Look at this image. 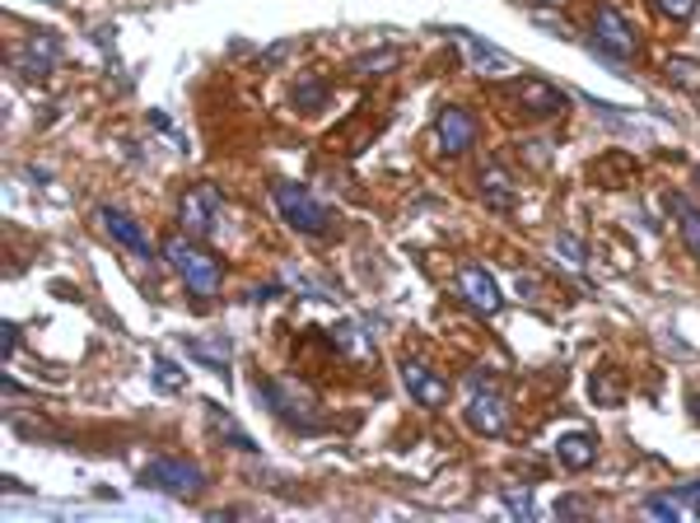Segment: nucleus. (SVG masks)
Wrapping results in <instances>:
<instances>
[{
    "label": "nucleus",
    "instance_id": "f257e3e1",
    "mask_svg": "<svg viewBox=\"0 0 700 523\" xmlns=\"http://www.w3.org/2000/svg\"><path fill=\"white\" fill-rule=\"evenodd\" d=\"M258 393L266 397V406L289 425V431H299V435H318V431H327V416H322L318 397L308 393L299 379H289V374L262 379V383H258Z\"/></svg>",
    "mask_w": 700,
    "mask_h": 523
},
{
    "label": "nucleus",
    "instance_id": "f03ea898",
    "mask_svg": "<svg viewBox=\"0 0 700 523\" xmlns=\"http://www.w3.org/2000/svg\"><path fill=\"white\" fill-rule=\"evenodd\" d=\"M164 258H168V266L178 271V281L192 290L197 299H216L220 295V285H225V271H220V262L206 253V248L197 243V239H187V235H173L168 243H164Z\"/></svg>",
    "mask_w": 700,
    "mask_h": 523
},
{
    "label": "nucleus",
    "instance_id": "7ed1b4c3",
    "mask_svg": "<svg viewBox=\"0 0 700 523\" xmlns=\"http://www.w3.org/2000/svg\"><path fill=\"white\" fill-rule=\"evenodd\" d=\"M178 220L187 225L192 239H225L229 235V206L220 197L216 183H197L183 192L178 201Z\"/></svg>",
    "mask_w": 700,
    "mask_h": 523
},
{
    "label": "nucleus",
    "instance_id": "20e7f679",
    "mask_svg": "<svg viewBox=\"0 0 700 523\" xmlns=\"http://www.w3.org/2000/svg\"><path fill=\"white\" fill-rule=\"evenodd\" d=\"M276 210L285 216V225L295 229V235H308V239L332 235V210L299 183H276Z\"/></svg>",
    "mask_w": 700,
    "mask_h": 523
},
{
    "label": "nucleus",
    "instance_id": "39448f33",
    "mask_svg": "<svg viewBox=\"0 0 700 523\" xmlns=\"http://www.w3.org/2000/svg\"><path fill=\"white\" fill-rule=\"evenodd\" d=\"M485 370H477L472 379H467V389H472V397H467V425H472L477 435L485 439H500L504 431H510V402H504V393L495 389V383L481 379Z\"/></svg>",
    "mask_w": 700,
    "mask_h": 523
},
{
    "label": "nucleus",
    "instance_id": "423d86ee",
    "mask_svg": "<svg viewBox=\"0 0 700 523\" xmlns=\"http://www.w3.org/2000/svg\"><path fill=\"white\" fill-rule=\"evenodd\" d=\"M504 99H510L523 118H537V122H547V118H560V112L570 108V99L560 94L551 80H542V75H523V80H514V85H504L500 89Z\"/></svg>",
    "mask_w": 700,
    "mask_h": 523
},
{
    "label": "nucleus",
    "instance_id": "0eeeda50",
    "mask_svg": "<svg viewBox=\"0 0 700 523\" xmlns=\"http://www.w3.org/2000/svg\"><path fill=\"white\" fill-rule=\"evenodd\" d=\"M593 52L598 56H608V62H635V52H639V43H635V29L626 24V14H621L616 6H598L593 10Z\"/></svg>",
    "mask_w": 700,
    "mask_h": 523
},
{
    "label": "nucleus",
    "instance_id": "6e6552de",
    "mask_svg": "<svg viewBox=\"0 0 700 523\" xmlns=\"http://www.w3.org/2000/svg\"><path fill=\"white\" fill-rule=\"evenodd\" d=\"M145 481H150V487H160V491H168V495H197L206 487V472L197 468V462H187V458H154L145 468Z\"/></svg>",
    "mask_w": 700,
    "mask_h": 523
},
{
    "label": "nucleus",
    "instance_id": "1a4fd4ad",
    "mask_svg": "<svg viewBox=\"0 0 700 523\" xmlns=\"http://www.w3.org/2000/svg\"><path fill=\"white\" fill-rule=\"evenodd\" d=\"M402 383H406V393L416 397V406H430V412L449 406V397H453L449 379H439L430 364H420V360H402Z\"/></svg>",
    "mask_w": 700,
    "mask_h": 523
},
{
    "label": "nucleus",
    "instance_id": "9d476101",
    "mask_svg": "<svg viewBox=\"0 0 700 523\" xmlns=\"http://www.w3.org/2000/svg\"><path fill=\"white\" fill-rule=\"evenodd\" d=\"M458 295H462L467 308H477V314H485V318H495L504 308L500 285L491 281V271H485V266H462L458 271Z\"/></svg>",
    "mask_w": 700,
    "mask_h": 523
},
{
    "label": "nucleus",
    "instance_id": "9b49d317",
    "mask_svg": "<svg viewBox=\"0 0 700 523\" xmlns=\"http://www.w3.org/2000/svg\"><path fill=\"white\" fill-rule=\"evenodd\" d=\"M435 135H439V145L449 154H467L477 145V118L467 108H444L435 118Z\"/></svg>",
    "mask_w": 700,
    "mask_h": 523
},
{
    "label": "nucleus",
    "instance_id": "f8f14e48",
    "mask_svg": "<svg viewBox=\"0 0 700 523\" xmlns=\"http://www.w3.org/2000/svg\"><path fill=\"white\" fill-rule=\"evenodd\" d=\"M458 43H462V52L472 56V66L481 70V75H514L518 70V62L504 47H495V43H485V37H477V33H467V29H458L453 33Z\"/></svg>",
    "mask_w": 700,
    "mask_h": 523
},
{
    "label": "nucleus",
    "instance_id": "ddd939ff",
    "mask_svg": "<svg viewBox=\"0 0 700 523\" xmlns=\"http://www.w3.org/2000/svg\"><path fill=\"white\" fill-rule=\"evenodd\" d=\"M99 220H103V229L127 248V253H135V258H154V243H150V235L141 225H135L127 210H117V206H99Z\"/></svg>",
    "mask_w": 700,
    "mask_h": 523
},
{
    "label": "nucleus",
    "instance_id": "4468645a",
    "mask_svg": "<svg viewBox=\"0 0 700 523\" xmlns=\"http://www.w3.org/2000/svg\"><path fill=\"white\" fill-rule=\"evenodd\" d=\"M556 462L566 472H589L593 462H598V439L593 431H566L556 439Z\"/></svg>",
    "mask_w": 700,
    "mask_h": 523
},
{
    "label": "nucleus",
    "instance_id": "2eb2a0df",
    "mask_svg": "<svg viewBox=\"0 0 700 523\" xmlns=\"http://www.w3.org/2000/svg\"><path fill=\"white\" fill-rule=\"evenodd\" d=\"M187 356L206 364V370H216L220 379H229V360H233V337H183Z\"/></svg>",
    "mask_w": 700,
    "mask_h": 523
},
{
    "label": "nucleus",
    "instance_id": "dca6fc26",
    "mask_svg": "<svg viewBox=\"0 0 700 523\" xmlns=\"http://www.w3.org/2000/svg\"><path fill=\"white\" fill-rule=\"evenodd\" d=\"M56 62H62V43H56V33H37V37H29L24 52H14V66L24 75H47Z\"/></svg>",
    "mask_w": 700,
    "mask_h": 523
},
{
    "label": "nucleus",
    "instance_id": "f3484780",
    "mask_svg": "<svg viewBox=\"0 0 700 523\" xmlns=\"http://www.w3.org/2000/svg\"><path fill=\"white\" fill-rule=\"evenodd\" d=\"M481 197H485V206H491L495 216H510V210L518 206V192H514L510 173H504L500 164H485L481 168Z\"/></svg>",
    "mask_w": 700,
    "mask_h": 523
},
{
    "label": "nucleus",
    "instance_id": "a211bd4d",
    "mask_svg": "<svg viewBox=\"0 0 700 523\" xmlns=\"http://www.w3.org/2000/svg\"><path fill=\"white\" fill-rule=\"evenodd\" d=\"M201 412H206V421H210V431H216L220 439H233V444H239V449H243V454H258V439H252V435L243 431V425H239V421H233V416L225 412V406H220V402H201Z\"/></svg>",
    "mask_w": 700,
    "mask_h": 523
},
{
    "label": "nucleus",
    "instance_id": "6ab92c4d",
    "mask_svg": "<svg viewBox=\"0 0 700 523\" xmlns=\"http://www.w3.org/2000/svg\"><path fill=\"white\" fill-rule=\"evenodd\" d=\"M668 206H672V220H677V235H682L687 253L700 262V206L691 197H672Z\"/></svg>",
    "mask_w": 700,
    "mask_h": 523
},
{
    "label": "nucleus",
    "instance_id": "aec40b11",
    "mask_svg": "<svg viewBox=\"0 0 700 523\" xmlns=\"http://www.w3.org/2000/svg\"><path fill=\"white\" fill-rule=\"evenodd\" d=\"M150 379H154V389H160L164 397H173V393H183L187 389V374L173 364L168 356H154V364H150Z\"/></svg>",
    "mask_w": 700,
    "mask_h": 523
},
{
    "label": "nucleus",
    "instance_id": "412c9836",
    "mask_svg": "<svg viewBox=\"0 0 700 523\" xmlns=\"http://www.w3.org/2000/svg\"><path fill=\"white\" fill-rule=\"evenodd\" d=\"M327 99H332V89H327L322 75H304V80L295 85V108H304V112L327 108Z\"/></svg>",
    "mask_w": 700,
    "mask_h": 523
},
{
    "label": "nucleus",
    "instance_id": "4be33fe9",
    "mask_svg": "<svg viewBox=\"0 0 700 523\" xmlns=\"http://www.w3.org/2000/svg\"><path fill=\"white\" fill-rule=\"evenodd\" d=\"M668 80L682 94H696V99H700V62H696V56H672V62H668Z\"/></svg>",
    "mask_w": 700,
    "mask_h": 523
},
{
    "label": "nucleus",
    "instance_id": "5701e85b",
    "mask_svg": "<svg viewBox=\"0 0 700 523\" xmlns=\"http://www.w3.org/2000/svg\"><path fill=\"white\" fill-rule=\"evenodd\" d=\"M402 62V52L397 47H383V52H364L350 62V75H383V70H393Z\"/></svg>",
    "mask_w": 700,
    "mask_h": 523
},
{
    "label": "nucleus",
    "instance_id": "b1692460",
    "mask_svg": "<svg viewBox=\"0 0 700 523\" xmlns=\"http://www.w3.org/2000/svg\"><path fill=\"white\" fill-rule=\"evenodd\" d=\"M589 393H593V402H602V406H616L621 397H626V389H621L616 370H598L593 383H589Z\"/></svg>",
    "mask_w": 700,
    "mask_h": 523
},
{
    "label": "nucleus",
    "instance_id": "393cba45",
    "mask_svg": "<svg viewBox=\"0 0 700 523\" xmlns=\"http://www.w3.org/2000/svg\"><path fill=\"white\" fill-rule=\"evenodd\" d=\"M551 253L560 258V266H570V271H583V262H589L579 235H556V239H551Z\"/></svg>",
    "mask_w": 700,
    "mask_h": 523
},
{
    "label": "nucleus",
    "instance_id": "a878e982",
    "mask_svg": "<svg viewBox=\"0 0 700 523\" xmlns=\"http://www.w3.org/2000/svg\"><path fill=\"white\" fill-rule=\"evenodd\" d=\"M332 341H337V351H346V356H369V341L360 337L356 323H337L332 327Z\"/></svg>",
    "mask_w": 700,
    "mask_h": 523
},
{
    "label": "nucleus",
    "instance_id": "bb28decb",
    "mask_svg": "<svg viewBox=\"0 0 700 523\" xmlns=\"http://www.w3.org/2000/svg\"><path fill=\"white\" fill-rule=\"evenodd\" d=\"M682 495H645V514H654V519H668V523H677L682 519Z\"/></svg>",
    "mask_w": 700,
    "mask_h": 523
},
{
    "label": "nucleus",
    "instance_id": "cd10ccee",
    "mask_svg": "<svg viewBox=\"0 0 700 523\" xmlns=\"http://www.w3.org/2000/svg\"><path fill=\"white\" fill-rule=\"evenodd\" d=\"M700 0H654V10L664 14V19H677V24H687V19L696 14Z\"/></svg>",
    "mask_w": 700,
    "mask_h": 523
},
{
    "label": "nucleus",
    "instance_id": "c85d7f7f",
    "mask_svg": "<svg viewBox=\"0 0 700 523\" xmlns=\"http://www.w3.org/2000/svg\"><path fill=\"white\" fill-rule=\"evenodd\" d=\"M500 500H504V510H510L514 519H523V523H528V519H537V505H533V495H523V491H504Z\"/></svg>",
    "mask_w": 700,
    "mask_h": 523
},
{
    "label": "nucleus",
    "instance_id": "c756f323",
    "mask_svg": "<svg viewBox=\"0 0 700 523\" xmlns=\"http://www.w3.org/2000/svg\"><path fill=\"white\" fill-rule=\"evenodd\" d=\"M537 29H551V33H560V37H575V29H570V19H556V14H547V10H533L528 14Z\"/></svg>",
    "mask_w": 700,
    "mask_h": 523
},
{
    "label": "nucleus",
    "instance_id": "7c9ffc66",
    "mask_svg": "<svg viewBox=\"0 0 700 523\" xmlns=\"http://www.w3.org/2000/svg\"><path fill=\"white\" fill-rule=\"evenodd\" d=\"M19 351V323H6V327H0V356H14Z\"/></svg>",
    "mask_w": 700,
    "mask_h": 523
},
{
    "label": "nucleus",
    "instance_id": "2f4dec72",
    "mask_svg": "<svg viewBox=\"0 0 700 523\" xmlns=\"http://www.w3.org/2000/svg\"><path fill=\"white\" fill-rule=\"evenodd\" d=\"M677 495H682V505H687L691 514H700V481H691V487H682Z\"/></svg>",
    "mask_w": 700,
    "mask_h": 523
},
{
    "label": "nucleus",
    "instance_id": "473e14b6",
    "mask_svg": "<svg viewBox=\"0 0 700 523\" xmlns=\"http://www.w3.org/2000/svg\"><path fill=\"white\" fill-rule=\"evenodd\" d=\"M289 52H295V43H281V47H271V52H266V62H271V66H276V62H285V56H289Z\"/></svg>",
    "mask_w": 700,
    "mask_h": 523
},
{
    "label": "nucleus",
    "instance_id": "72a5a7b5",
    "mask_svg": "<svg viewBox=\"0 0 700 523\" xmlns=\"http://www.w3.org/2000/svg\"><path fill=\"white\" fill-rule=\"evenodd\" d=\"M570 514H583V500H560V519H570Z\"/></svg>",
    "mask_w": 700,
    "mask_h": 523
},
{
    "label": "nucleus",
    "instance_id": "f704fd0d",
    "mask_svg": "<svg viewBox=\"0 0 700 523\" xmlns=\"http://www.w3.org/2000/svg\"><path fill=\"white\" fill-rule=\"evenodd\" d=\"M691 406H696V416H700V397H696V402H691Z\"/></svg>",
    "mask_w": 700,
    "mask_h": 523
},
{
    "label": "nucleus",
    "instance_id": "c9c22d12",
    "mask_svg": "<svg viewBox=\"0 0 700 523\" xmlns=\"http://www.w3.org/2000/svg\"><path fill=\"white\" fill-rule=\"evenodd\" d=\"M47 6H56V0H47Z\"/></svg>",
    "mask_w": 700,
    "mask_h": 523
}]
</instances>
